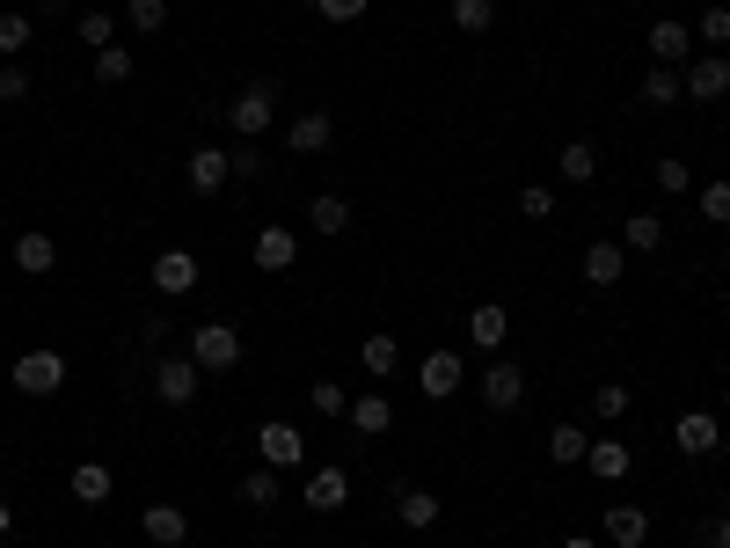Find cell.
Instances as JSON below:
<instances>
[{
    "label": "cell",
    "instance_id": "obj_1",
    "mask_svg": "<svg viewBox=\"0 0 730 548\" xmlns=\"http://www.w3.org/2000/svg\"><path fill=\"white\" fill-rule=\"evenodd\" d=\"M197 388H205V366H197L191 352H175V358H161V366H154V395H161L169 409H191Z\"/></svg>",
    "mask_w": 730,
    "mask_h": 548
},
{
    "label": "cell",
    "instance_id": "obj_2",
    "mask_svg": "<svg viewBox=\"0 0 730 548\" xmlns=\"http://www.w3.org/2000/svg\"><path fill=\"white\" fill-rule=\"evenodd\" d=\"M271 118H278V89L271 81H249L234 103H226V124L242 132V140H256V132H271Z\"/></svg>",
    "mask_w": 730,
    "mask_h": 548
},
{
    "label": "cell",
    "instance_id": "obj_3",
    "mask_svg": "<svg viewBox=\"0 0 730 548\" xmlns=\"http://www.w3.org/2000/svg\"><path fill=\"white\" fill-rule=\"evenodd\" d=\"M191 358L205 373H234V366H242V336L226 329V322H197V329H191Z\"/></svg>",
    "mask_w": 730,
    "mask_h": 548
},
{
    "label": "cell",
    "instance_id": "obj_4",
    "mask_svg": "<svg viewBox=\"0 0 730 548\" xmlns=\"http://www.w3.org/2000/svg\"><path fill=\"white\" fill-rule=\"evenodd\" d=\"M679 89H687V103H723V95H730V59L723 52L694 59V67L679 73Z\"/></svg>",
    "mask_w": 730,
    "mask_h": 548
},
{
    "label": "cell",
    "instance_id": "obj_5",
    "mask_svg": "<svg viewBox=\"0 0 730 548\" xmlns=\"http://www.w3.org/2000/svg\"><path fill=\"white\" fill-rule=\"evenodd\" d=\"M16 388L22 395H59L67 388V358L59 352H22L16 358Z\"/></svg>",
    "mask_w": 730,
    "mask_h": 548
},
{
    "label": "cell",
    "instance_id": "obj_6",
    "mask_svg": "<svg viewBox=\"0 0 730 548\" xmlns=\"http://www.w3.org/2000/svg\"><path fill=\"white\" fill-rule=\"evenodd\" d=\"M256 454H263V468H278V476H285V468H300V460H307V439H300L293 425H278V417H271V425L256 432Z\"/></svg>",
    "mask_w": 730,
    "mask_h": 548
},
{
    "label": "cell",
    "instance_id": "obj_7",
    "mask_svg": "<svg viewBox=\"0 0 730 548\" xmlns=\"http://www.w3.org/2000/svg\"><path fill=\"white\" fill-rule=\"evenodd\" d=\"M191 285H197V256H191V248H161V256H154V293H161V301H183Z\"/></svg>",
    "mask_w": 730,
    "mask_h": 548
},
{
    "label": "cell",
    "instance_id": "obj_8",
    "mask_svg": "<svg viewBox=\"0 0 730 548\" xmlns=\"http://www.w3.org/2000/svg\"><path fill=\"white\" fill-rule=\"evenodd\" d=\"M483 403L497 409V417H511V409L526 403V373L505 366V358H497V366H483Z\"/></svg>",
    "mask_w": 730,
    "mask_h": 548
},
{
    "label": "cell",
    "instance_id": "obj_9",
    "mask_svg": "<svg viewBox=\"0 0 730 548\" xmlns=\"http://www.w3.org/2000/svg\"><path fill=\"white\" fill-rule=\"evenodd\" d=\"M285 146H293V154H329V146H336V118H322V110H300V118L285 124Z\"/></svg>",
    "mask_w": 730,
    "mask_h": 548
},
{
    "label": "cell",
    "instance_id": "obj_10",
    "mask_svg": "<svg viewBox=\"0 0 730 548\" xmlns=\"http://www.w3.org/2000/svg\"><path fill=\"white\" fill-rule=\"evenodd\" d=\"M226 176H234V154H226V146H191V191L197 197H212Z\"/></svg>",
    "mask_w": 730,
    "mask_h": 548
},
{
    "label": "cell",
    "instance_id": "obj_11",
    "mask_svg": "<svg viewBox=\"0 0 730 548\" xmlns=\"http://www.w3.org/2000/svg\"><path fill=\"white\" fill-rule=\"evenodd\" d=\"M256 271H293V256H300V234L293 227H256Z\"/></svg>",
    "mask_w": 730,
    "mask_h": 548
},
{
    "label": "cell",
    "instance_id": "obj_12",
    "mask_svg": "<svg viewBox=\"0 0 730 548\" xmlns=\"http://www.w3.org/2000/svg\"><path fill=\"white\" fill-rule=\"evenodd\" d=\"M599 527H607V541H614V548H643L650 513H643V505H607V513H599Z\"/></svg>",
    "mask_w": 730,
    "mask_h": 548
},
{
    "label": "cell",
    "instance_id": "obj_13",
    "mask_svg": "<svg viewBox=\"0 0 730 548\" xmlns=\"http://www.w3.org/2000/svg\"><path fill=\"white\" fill-rule=\"evenodd\" d=\"M146 541L154 548H175V541H191V513H183V505H146Z\"/></svg>",
    "mask_w": 730,
    "mask_h": 548
},
{
    "label": "cell",
    "instance_id": "obj_14",
    "mask_svg": "<svg viewBox=\"0 0 730 548\" xmlns=\"http://www.w3.org/2000/svg\"><path fill=\"white\" fill-rule=\"evenodd\" d=\"M460 352H424V395L432 403H446V395H460Z\"/></svg>",
    "mask_w": 730,
    "mask_h": 548
},
{
    "label": "cell",
    "instance_id": "obj_15",
    "mask_svg": "<svg viewBox=\"0 0 730 548\" xmlns=\"http://www.w3.org/2000/svg\"><path fill=\"white\" fill-rule=\"evenodd\" d=\"M351 432H358V439H381L387 425H395V403H387V395H351Z\"/></svg>",
    "mask_w": 730,
    "mask_h": 548
},
{
    "label": "cell",
    "instance_id": "obj_16",
    "mask_svg": "<svg viewBox=\"0 0 730 548\" xmlns=\"http://www.w3.org/2000/svg\"><path fill=\"white\" fill-rule=\"evenodd\" d=\"M585 468H591L599 483H621L628 468H636V454H628L621 439H591V446H585Z\"/></svg>",
    "mask_w": 730,
    "mask_h": 548
},
{
    "label": "cell",
    "instance_id": "obj_17",
    "mask_svg": "<svg viewBox=\"0 0 730 548\" xmlns=\"http://www.w3.org/2000/svg\"><path fill=\"white\" fill-rule=\"evenodd\" d=\"M395 519H402L409 534L438 527V497H432V490H409V483H395Z\"/></svg>",
    "mask_w": 730,
    "mask_h": 548
},
{
    "label": "cell",
    "instance_id": "obj_18",
    "mask_svg": "<svg viewBox=\"0 0 730 548\" xmlns=\"http://www.w3.org/2000/svg\"><path fill=\"white\" fill-rule=\"evenodd\" d=\"M621 264H628L621 242H591V248H585V278L599 285V293H607V285H621Z\"/></svg>",
    "mask_w": 730,
    "mask_h": 548
},
{
    "label": "cell",
    "instance_id": "obj_19",
    "mask_svg": "<svg viewBox=\"0 0 730 548\" xmlns=\"http://www.w3.org/2000/svg\"><path fill=\"white\" fill-rule=\"evenodd\" d=\"M59 264V242H52V234H16V271H30V278H44V271H52Z\"/></svg>",
    "mask_w": 730,
    "mask_h": 548
},
{
    "label": "cell",
    "instance_id": "obj_20",
    "mask_svg": "<svg viewBox=\"0 0 730 548\" xmlns=\"http://www.w3.org/2000/svg\"><path fill=\"white\" fill-rule=\"evenodd\" d=\"M672 439H679V454H716V417L709 409H687L672 425Z\"/></svg>",
    "mask_w": 730,
    "mask_h": 548
},
{
    "label": "cell",
    "instance_id": "obj_21",
    "mask_svg": "<svg viewBox=\"0 0 730 548\" xmlns=\"http://www.w3.org/2000/svg\"><path fill=\"white\" fill-rule=\"evenodd\" d=\"M344 497H351V476H344V468H314V476H307V505H314V513H336Z\"/></svg>",
    "mask_w": 730,
    "mask_h": 548
},
{
    "label": "cell",
    "instance_id": "obj_22",
    "mask_svg": "<svg viewBox=\"0 0 730 548\" xmlns=\"http://www.w3.org/2000/svg\"><path fill=\"white\" fill-rule=\"evenodd\" d=\"M468 336H475V344H483V352H497V344H505V336H511V315H505V307H497V301H483V307H475V315H468Z\"/></svg>",
    "mask_w": 730,
    "mask_h": 548
},
{
    "label": "cell",
    "instance_id": "obj_23",
    "mask_svg": "<svg viewBox=\"0 0 730 548\" xmlns=\"http://www.w3.org/2000/svg\"><path fill=\"white\" fill-rule=\"evenodd\" d=\"M307 227H314V234H344V227H351V205H344L336 191H322V197L307 205Z\"/></svg>",
    "mask_w": 730,
    "mask_h": 548
},
{
    "label": "cell",
    "instance_id": "obj_24",
    "mask_svg": "<svg viewBox=\"0 0 730 548\" xmlns=\"http://www.w3.org/2000/svg\"><path fill=\"white\" fill-rule=\"evenodd\" d=\"M358 358H365V373H373V380H387V373L402 366V344H395V336H365Z\"/></svg>",
    "mask_w": 730,
    "mask_h": 548
},
{
    "label": "cell",
    "instance_id": "obj_25",
    "mask_svg": "<svg viewBox=\"0 0 730 548\" xmlns=\"http://www.w3.org/2000/svg\"><path fill=\"white\" fill-rule=\"evenodd\" d=\"M556 169H562V183H591V176H599V154H591L585 140H570V146L556 154Z\"/></svg>",
    "mask_w": 730,
    "mask_h": 548
},
{
    "label": "cell",
    "instance_id": "obj_26",
    "mask_svg": "<svg viewBox=\"0 0 730 548\" xmlns=\"http://www.w3.org/2000/svg\"><path fill=\"white\" fill-rule=\"evenodd\" d=\"M650 52H658V59H687V52H694V30H687V22H658V30H650Z\"/></svg>",
    "mask_w": 730,
    "mask_h": 548
},
{
    "label": "cell",
    "instance_id": "obj_27",
    "mask_svg": "<svg viewBox=\"0 0 730 548\" xmlns=\"http://www.w3.org/2000/svg\"><path fill=\"white\" fill-rule=\"evenodd\" d=\"M73 497H81V505H103V497H110V468H103V460H81V468H73Z\"/></svg>",
    "mask_w": 730,
    "mask_h": 548
},
{
    "label": "cell",
    "instance_id": "obj_28",
    "mask_svg": "<svg viewBox=\"0 0 730 548\" xmlns=\"http://www.w3.org/2000/svg\"><path fill=\"white\" fill-rule=\"evenodd\" d=\"M242 505L271 513V505H278V468H249V476H242Z\"/></svg>",
    "mask_w": 730,
    "mask_h": 548
},
{
    "label": "cell",
    "instance_id": "obj_29",
    "mask_svg": "<svg viewBox=\"0 0 730 548\" xmlns=\"http://www.w3.org/2000/svg\"><path fill=\"white\" fill-rule=\"evenodd\" d=\"M489 22H497V0H453V30H468V37H483Z\"/></svg>",
    "mask_w": 730,
    "mask_h": 548
},
{
    "label": "cell",
    "instance_id": "obj_30",
    "mask_svg": "<svg viewBox=\"0 0 730 548\" xmlns=\"http://www.w3.org/2000/svg\"><path fill=\"white\" fill-rule=\"evenodd\" d=\"M585 432H577V425H556V432H548V460H562V468H577V460H585Z\"/></svg>",
    "mask_w": 730,
    "mask_h": 548
},
{
    "label": "cell",
    "instance_id": "obj_31",
    "mask_svg": "<svg viewBox=\"0 0 730 548\" xmlns=\"http://www.w3.org/2000/svg\"><path fill=\"white\" fill-rule=\"evenodd\" d=\"M658 242H665V220H658V213H636V220L621 227V248H643V256H650Z\"/></svg>",
    "mask_w": 730,
    "mask_h": 548
},
{
    "label": "cell",
    "instance_id": "obj_32",
    "mask_svg": "<svg viewBox=\"0 0 730 548\" xmlns=\"http://www.w3.org/2000/svg\"><path fill=\"white\" fill-rule=\"evenodd\" d=\"M95 81H103V89L132 81V52H124V44H103V52H95Z\"/></svg>",
    "mask_w": 730,
    "mask_h": 548
},
{
    "label": "cell",
    "instance_id": "obj_33",
    "mask_svg": "<svg viewBox=\"0 0 730 548\" xmlns=\"http://www.w3.org/2000/svg\"><path fill=\"white\" fill-rule=\"evenodd\" d=\"M694 205H701V220L730 227V183H723V176H716V183H701V191H694Z\"/></svg>",
    "mask_w": 730,
    "mask_h": 548
},
{
    "label": "cell",
    "instance_id": "obj_34",
    "mask_svg": "<svg viewBox=\"0 0 730 548\" xmlns=\"http://www.w3.org/2000/svg\"><path fill=\"white\" fill-rule=\"evenodd\" d=\"M694 37H701V44H730V8H723V0H709V8H701Z\"/></svg>",
    "mask_w": 730,
    "mask_h": 548
},
{
    "label": "cell",
    "instance_id": "obj_35",
    "mask_svg": "<svg viewBox=\"0 0 730 548\" xmlns=\"http://www.w3.org/2000/svg\"><path fill=\"white\" fill-rule=\"evenodd\" d=\"M679 95H687V89H679V73L672 67H650V81H643V103H679Z\"/></svg>",
    "mask_w": 730,
    "mask_h": 548
},
{
    "label": "cell",
    "instance_id": "obj_36",
    "mask_svg": "<svg viewBox=\"0 0 730 548\" xmlns=\"http://www.w3.org/2000/svg\"><path fill=\"white\" fill-rule=\"evenodd\" d=\"M124 16H132V30H140V37H154L161 22H169V0H124Z\"/></svg>",
    "mask_w": 730,
    "mask_h": 548
},
{
    "label": "cell",
    "instance_id": "obj_37",
    "mask_svg": "<svg viewBox=\"0 0 730 548\" xmlns=\"http://www.w3.org/2000/svg\"><path fill=\"white\" fill-rule=\"evenodd\" d=\"M30 37H37V22H30V16H16V8L0 16V52H8V59H16L22 44H30Z\"/></svg>",
    "mask_w": 730,
    "mask_h": 548
},
{
    "label": "cell",
    "instance_id": "obj_38",
    "mask_svg": "<svg viewBox=\"0 0 730 548\" xmlns=\"http://www.w3.org/2000/svg\"><path fill=\"white\" fill-rule=\"evenodd\" d=\"M73 30H81V44H95V52H103L110 37H118V22H110V16H103V8H88V16H81V22H73Z\"/></svg>",
    "mask_w": 730,
    "mask_h": 548
},
{
    "label": "cell",
    "instance_id": "obj_39",
    "mask_svg": "<svg viewBox=\"0 0 730 548\" xmlns=\"http://www.w3.org/2000/svg\"><path fill=\"white\" fill-rule=\"evenodd\" d=\"M519 213L526 220H556V191H548V183H526V191H519Z\"/></svg>",
    "mask_w": 730,
    "mask_h": 548
},
{
    "label": "cell",
    "instance_id": "obj_40",
    "mask_svg": "<svg viewBox=\"0 0 730 548\" xmlns=\"http://www.w3.org/2000/svg\"><path fill=\"white\" fill-rule=\"evenodd\" d=\"M0 103H30V73H22L16 59L0 67Z\"/></svg>",
    "mask_w": 730,
    "mask_h": 548
},
{
    "label": "cell",
    "instance_id": "obj_41",
    "mask_svg": "<svg viewBox=\"0 0 730 548\" xmlns=\"http://www.w3.org/2000/svg\"><path fill=\"white\" fill-rule=\"evenodd\" d=\"M658 191H694V169H687V161H658Z\"/></svg>",
    "mask_w": 730,
    "mask_h": 548
},
{
    "label": "cell",
    "instance_id": "obj_42",
    "mask_svg": "<svg viewBox=\"0 0 730 548\" xmlns=\"http://www.w3.org/2000/svg\"><path fill=\"white\" fill-rule=\"evenodd\" d=\"M314 409H322V417H344V409H351V395L336 388V380H314Z\"/></svg>",
    "mask_w": 730,
    "mask_h": 548
},
{
    "label": "cell",
    "instance_id": "obj_43",
    "mask_svg": "<svg viewBox=\"0 0 730 548\" xmlns=\"http://www.w3.org/2000/svg\"><path fill=\"white\" fill-rule=\"evenodd\" d=\"M694 541H701V548H730V519H723V513H716V519H701V527H694Z\"/></svg>",
    "mask_w": 730,
    "mask_h": 548
},
{
    "label": "cell",
    "instance_id": "obj_44",
    "mask_svg": "<svg viewBox=\"0 0 730 548\" xmlns=\"http://www.w3.org/2000/svg\"><path fill=\"white\" fill-rule=\"evenodd\" d=\"M591 403H599V417H607V425H614V417H628V388H599Z\"/></svg>",
    "mask_w": 730,
    "mask_h": 548
},
{
    "label": "cell",
    "instance_id": "obj_45",
    "mask_svg": "<svg viewBox=\"0 0 730 548\" xmlns=\"http://www.w3.org/2000/svg\"><path fill=\"white\" fill-rule=\"evenodd\" d=\"M314 8H322L329 22H358L365 16V0H314Z\"/></svg>",
    "mask_w": 730,
    "mask_h": 548
},
{
    "label": "cell",
    "instance_id": "obj_46",
    "mask_svg": "<svg viewBox=\"0 0 730 548\" xmlns=\"http://www.w3.org/2000/svg\"><path fill=\"white\" fill-rule=\"evenodd\" d=\"M37 16H67V0H37Z\"/></svg>",
    "mask_w": 730,
    "mask_h": 548
},
{
    "label": "cell",
    "instance_id": "obj_47",
    "mask_svg": "<svg viewBox=\"0 0 730 548\" xmlns=\"http://www.w3.org/2000/svg\"><path fill=\"white\" fill-rule=\"evenodd\" d=\"M562 548H599V541H585V534H570V541H562Z\"/></svg>",
    "mask_w": 730,
    "mask_h": 548
},
{
    "label": "cell",
    "instance_id": "obj_48",
    "mask_svg": "<svg viewBox=\"0 0 730 548\" xmlns=\"http://www.w3.org/2000/svg\"><path fill=\"white\" fill-rule=\"evenodd\" d=\"M0 534H8V505H0Z\"/></svg>",
    "mask_w": 730,
    "mask_h": 548
},
{
    "label": "cell",
    "instance_id": "obj_49",
    "mask_svg": "<svg viewBox=\"0 0 730 548\" xmlns=\"http://www.w3.org/2000/svg\"><path fill=\"white\" fill-rule=\"evenodd\" d=\"M723 468H730V439H723Z\"/></svg>",
    "mask_w": 730,
    "mask_h": 548
}]
</instances>
